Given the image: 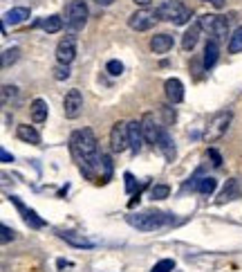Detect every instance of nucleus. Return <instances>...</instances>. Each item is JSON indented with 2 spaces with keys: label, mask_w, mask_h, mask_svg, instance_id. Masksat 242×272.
<instances>
[{
  "label": "nucleus",
  "mask_w": 242,
  "mask_h": 272,
  "mask_svg": "<svg viewBox=\"0 0 242 272\" xmlns=\"http://www.w3.org/2000/svg\"><path fill=\"white\" fill-rule=\"evenodd\" d=\"M70 149L74 153L81 171H86L88 175H92V169L99 167L101 157H99V146H97V138H94L92 128H81L74 131L70 138Z\"/></svg>",
  "instance_id": "obj_1"
},
{
  "label": "nucleus",
  "mask_w": 242,
  "mask_h": 272,
  "mask_svg": "<svg viewBox=\"0 0 242 272\" xmlns=\"http://www.w3.org/2000/svg\"><path fill=\"white\" fill-rule=\"evenodd\" d=\"M155 11H157V18L159 20H168V22H173V25H186L191 20V16H193V11L184 3H179V0H166V3H162Z\"/></svg>",
  "instance_id": "obj_2"
},
{
  "label": "nucleus",
  "mask_w": 242,
  "mask_h": 272,
  "mask_svg": "<svg viewBox=\"0 0 242 272\" xmlns=\"http://www.w3.org/2000/svg\"><path fill=\"white\" fill-rule=\"evenodd\" d=\"M128 225H132V228L142 230V232H155L159 228H164L168 223L166 214L162 212H144V214H130V216H126Z\"/></svg>",
  "instance_id": "obj_3"
},
{
  "label": "nucleus",
  "mask_w": 242,
  "mask_h": 272,
  "mask_svg": "<svg viewBox=\"0 0 242 272\" xmlns=\"http://www.w3.org/2000/svg\"><path fill=\"white\" fill-rule=\"evenodd\" d=\"M231 122H233V112H231V110H220V112H216V115L211 117V122L206 124V128H204V140H206V142H218L224 133L229 131Z\"/></svg>",
  "instance_id": "obj_4"
},
{
  "label": "nucleus",
  "mask_w": 242,
  "mask_h": 272,
  "mask_svg": "<svg viewBox=\"0 0 242 272\" xmlns=\"http://www.w3.org/2000/svg\"><path fill=\"white\" fill-rule=\"evenodd\" d=\"M200 25L204 32H209V36H213V41H227L229 36V20L224 16L218 14H206L200 18Z\"/></svg>",
  "instance_id": "obj_5"
},
{
  "label": "nucleus",
  "mask_w": 242,
  "mask_h": 272,
  "mask_svg": "<svg viewBox=\"0 0 242 272\" xmlns=\"http://www.w3.org/2000/svg\"><path fill=\"white\" fill-rule=\"evenodd\" d=\"M88 22V5L86 0H72V3H67L65 7V25L70 27V30H81V27H86Z\"/></svg>",
  "instance_id": "obj_6"
},
{
  "label": "nucleus",
  "mask_w": 242,
  "mask_h": 272,
  "mask_svg": "<svg viewBox=\"0 0 242 272\" xmlns=\"http://www.w3.org/2000/svg\"><path fill=\"white\" fill-rule=\"evenodd\" d=\"M74 59H76V36L74 34H67L56 45V61L70 65Z\"/></svg>",
  "instance_id": "obj_7"
},
{
  "label": "nucleus",
  "mask_w": 242,
  "mask_h": 272,
  "mask_svg": "<svg viewBox=\"0 0 242 272\" xmlns=\"http://www.w3.org/2000/svg\"><path fill=\"white\" fill-rule=\"evenodd\" d=\"M81 112H83V95H81V90H76V88L67 90V95L63 99V115L67 117V120H76Z\"/></svg>",
  "instance_id": "obj_8"
},
{
  "label": "nucleus",
  "mask_w": 242,
  "mask_h": 272,
  "mask_svg": "<svg viewBox=\"0 0 242 272\" xmlns=\"http://www.w3.org/2000/svg\"><path fill=\"white\" fill-rule=\"evenodd\" d=\"M110 149L115 153H123L130 149V138H128V124L117 122L110 131Z\"/></svg>",
  "instance_id": "obj_9"
},
{
  "label": "nucleus",
  "mask_w": 242,
  "mask_h": 272,
  "mask_svg": "<svg viewBox=\"0 0 242 272\" xmlns=\"http://www.w3.org/2000/svg\"><path fill=\"white\" fill-rule=\"evenodd\" d=\"M155 20H159V18H157V11L139 9V11H135L130 18H128V25H130V30H135V32H146V30H150V27L155 25Z\"/></svg>",
  "instance_id": "obj_10"
},
{
  "label": "nucleus",
  "mask_w": 242,
  "mask_h": 272,
  "mask_svg": "<svg viewBox=\"0 0 242 272\" xmlns=\"http://www.w3.org/2000/svg\"><path fill=\"white\" fill-rule=\"evenodd\" d=\"M142 126H144L146 142H148V144H153V146L159 144V138H162V133H164V126H159V122L155 120L153 112H146V115L142 117Z\"/></svg>",
  "instance_id": "obj_11"
},
{
  "label": "nucleus",
  "mask_w": 242,
  "mask_h": 272,
  "mask_svg": "<svg viewBox=\"0 0 242 272\" xmlns=\"http://www.w3.org/2000/svg\"><path fill=\"white\" fill-rule=\"evenodd\" d=\"M128 138H130V149L132 153H139L142 151V146H144V126H142V120H132V122H128Z\"/></svg>",
  "instance_id": "obj_12"
},
{
  "label": "nucleus",
  "mask_w": 242,
  "mask_h": 272,
  "mask_svg": "<svg viewBox=\"0 0 242 272\" xmlns=\"http://www.w3.org/2000/svg\"><path fill=\"white\" fill-rule=\"evenodd\" d=\"M9 200L14 202L16 209H18V212L22 214V218H25V223H27V225H32V228H36V230H38V228H43V225H45V220H43V218H38V214L34 212V209H27L25 205H22V202H20V198L11 196Z\"/></svg>",
  "instance_id": "obj_13"
},
{
  "label": "nucleus",
  "mask_w": 242,
  "mask_h": 272,
  "mask_svg": "<svg viewBox=\"0 0 242 272\" xmlns=\"http://www.w3.org/2000/svg\"><path fill=\"white\" fill-rule=\"evenodd\" d=\"M164 93H166V97L171 104H179V101L184 99V83L179 81V79H166V83H164Z\"/></svg>",
  "instance_id": "obj_14"
},
{
  "label": "nucleus",
  "mask_w": 242,
  "mask_h": 272,
  "mask_svg": "<svg viewBox=\"0 0 242 272\" xmlns=\"http://www.w3.org/2000/svg\"><path fill=\"white\" fill-rule=\"evenodd\" d=\"M59 236L65 243H70L72 247H78V250H90V247H94V241L86 239L83 234H76V232H59Z\"/></svg>",
  "instance_id": "obj_15"
},
{
  "label": "nucleus",
  "mask_w": 242,
  "mask_h": 272,
  "mask_svg": "<svg viewBox=\"0 0 242 272\" xmlns=\"http://www.w3.org/2000/svg\"><path fill=\"white\" fill-rule=\"evenodd\" d=\"M16 138L27 142V144H41V135H38V131L34 126H30V124H18L16 126Z\"/></svg>",
  "instance_id": "obj_16"
},
{
  "label": "nucleus",
  "mask_w": 242,
  "mask_h": 272,
  "mask_svg": "<svg viewBox=\"0 0 242 272\" xmlns=\"http://www.w3.org/2000/svg\"><path fill=\"white\" fill-rule=\"evenodd\" d=\"M171 48H173L171 34H155V36L150 38V50H153L155 54H166Z\"/></svg>",
  "instance_id": "obj_17"
},
{
  "label": "nucleus",
  "mask_w": 242,
  "mask_h": 272,
  "mask_svg": "<svg viewBox=\"0 0 242 272\" xmlns=\"http://www.w3.org/2000/svg\"><path fill=\"white\" fill-rule=\"evenodd\" d=\"M200 32H202V25H200V20L198 22H193V25L186 30V34H184V38H182V48L186 50V52H193V48L198 45L200 41Z\"/></svg>",
  "instance_id": "obj_18"
},
{
  "label": "nucleus",
  "mask_w": 242,
  "mask_h": 272,
  "mask_svg": "<svg viewBox=\"0 0 242 272\" xmlns=\"http://www.w3.org/2000/svg\"><path fill=\"white\" fill-rule=\"evenodd\" d=\"M30 115H32V120L36 124H43L45 120H47V115H49L47 101H45V99H34L32 106H30Z\"/></svg>",
  "instance_id": "obj_19"
},
{
  "label": "nucleus",
  "mask_w": 242,
  "mask_h": 272,
  "mask_svg": "<svg viewBox=\"0 0 242 272\" xmlns=\"http://www.w3.org/2000/svg\"><path fill=\"white\" fill-rule=\"evenodd\" d=\"M218 56H220V48H218V41L211 38V41L204 45V59H202L204 70H211V67L218 63Z\"/></svg>",
  "instance_id": "obj_20"
},
{
  "label": "nucleus",
  "mask_w": 242,
  "mask_h": 272,
  "mask_svg": "<svg viewBox=\"0 0 242 272\" xmlns=\"http://www.w3.org/2000/svg\"><path fill=\"white\" fill-rule=\"evenodd\" d=\"M38 27H41V30H45L47 34H56V32H61L63 30V25H65V20L61 18V16H47V18H41L36 22Z\"/></svg>",
  "instance_id": "obj_21"
},
{
  "label": "nucleus",
  "mask_w": 242,
  "mask_h": 272,
  "mask_svg": "<svg viewBox=\"0 0 242 272\" xmlns=\"http://www.w3.org/2000/svg\"><path fill=\"white\" fill-rule=\"evenodd\" d=\"M30 18V9L27 7H14L5 14V25H20Z\"/></svg>",
  "instance_id": "obj_22"
},
{
  "label": "nucleus",
  "mask_w": 242,
  "mask_h": 272,
  "mask_svg": "<svg viewBox=\"0 0 242 272\" xmlns=\"http://www.w3.org/2000/svg\"><path fill=\"white\" fill-rule=\"evenodd\" d=\"M157 149H159L162 153H164L166 160H175V142H173V138L168 135V131L164 128V133H162L159 138V144H157Z\"/></svg>",
  "instance_id": "obj_23"
},
{
  "label": "nucleus",
  "mask_w": 242,
  "mask_h": 272,
  "mask_svg": "<svg viewBox=\"0 0 242 272\" xmlns=\"http://www.w3.org/2000/svg\"><path fill=\"white\" fill-rule=\"evenodd\" d=\"M193 189H198L200 194H204V196H211L213 191H216V187H218V180L216 178H211V175H206V178H200V180H195L193 185Z\"/></svg>",
  "instance_id": "obj_24"
},
{
  "label": "nucleus",
  "mask_w": 242,
  "mask_h": 272,
  "mask_svg": "<svg viewBox=\"0 0 242 272\" xmlns=\"http://www.w3.org/2000/svg\"><path fill=\"white\" fill-rule=\"evenodd\" d=\"M238 196V178H229L227 180V185H224V189H222V194L220 198H218V202H229V200H233V198Z\"/></svg>",
  "instance_id": "obj_25"
},
{
  "label": "nucleus",
  "mask_w": 242,
  "mask_h": 272,
  "mask_svg": "<svg viewBox=\"0 0 242 272\" xmlns=\"http://www.w3.org/2000/svg\"><path fill=\"white\" fill-rule=\"evenodd\" d=\"M229 52L231 54L242 52V27H238V30L229 36Z\"/></svg>",
  "instance_id": "obj_26"
},
{
  "label": "nucleus",
  "mask_w": 242,
  "mask_h": 272,
  "mask_svg": "<svg viewBox=\"0 0 242 272\" xmlns=\"http://www.w3.org/2000/svg\"><path fill=\"white\" fill-rule=\"evenodd\" d=\"M18 59H20V50H18V48H9V50H5V52H3V67L14 65Z\"/></svg>",
  "instance_id": "obj_27"
},
{
  "label": "nucleus",
  "mask_w": 242,
  "mask_h": 272,
  "mask_svg": "<svg viewBox=\"0 0 242 272\" xmlns=\"http://www.w3.org/2000/svg\"><path fill=\"white\" fill-rule=\"evenodd\" d=\"M168 194H171V187L168 185H155L150 189V198L153 200H164V198H168Z\"/></svg>",
  "instance_id": "obj_28"
},
{
  "label": "nucleus",
  "mask_w": 242,
  "mask_h": 272,
  "mask_svg": "<svg viewBox=\"0 0 242 272\" xmlns=\"http://www.w3.org/2000/svg\"><path fill=\"white\" fill-rule=\"evenodd\" d=\"M101 167H103V175H101V183H108L112 175V160L110 155H101Z\"/></svg>",
  "instance_id": "obj_29"
},
{
  "label": "nucleus",
  "mask_w": 242,
  "mask_h": 272,
  "mask_svg": "<svg viewBox=\"0 0 242 272\" xmlns=\"http://www.w3.org/2000/svg\"><path fill=\"white\" fill-rule=\"evenodd\" d=\"M173 268H175V261H173V259H162V261H157L153 265L150 272H173Z\"/></svg>",
  "instance_id": "obj_30"
},
{
  "label": "nucleus",
  "mask_w": 242,
  "mask_h": 272,
  "mask_svg": "<svg viewBox=\"0 0 242 272\" xmlns=\"http://www.w3.org/2000/svg\"><path fill=\"white\" fill-rule=\"evenodd\" d=\"M70 65H65V63H59L54 67V79L56 81H65V79H70Z\"/></svg>",
  "instance_id": "obj_31"
},
{
  "label": "nucleus",
  "mask_w": 242,
  "mask_h": 272,
  "mask_svg": "<svg viewBox=\"0 0 242 272\" xmlns=\"http://www.w3.org/2000/svg\"><path fill=\"white\" fill-rule=\"evenodd\" d=\"M105 70H108L112 77H119L121 72H123V63H121V61H117V59H112V61H108V65H105Z\"/></svg>",
  "instance_id": "obj_32"
},
{
  "label": "nucleus",
  "mask_w": 242,
  "mask_h": 272,
  "mask_svg": "<svg viewBox=\"0 0 242 272\" xmlns=\"http://www.w3.org/2000/svg\"><path fill=\"white\" fill-rule=\"evenodd\" d=\"M3 243H9V241H14L16 239V232L11 230V228H7V225H3Z\"/></svg>",
  "instance_id": "obj_33"
},
{
  "label": "nucleus",
  "mask_w": 242,
  "mask_h": 272,
  "mask_svg": "<svg viewBox=\"0 0 242 272\" xmlns=\"http://www.w3.org/2000/svg\"><path fill=\"white\" fill-rule=\"evenodd\" d=\"M14 95H16L14 86H3V104H7L9 97H14Z\"/></svg>",
  "instance_id": "obj_34"
},
{
  "label": "nucleus",
  "mask_w": 242,
  "mask_h": 272,
  "mask_svg": "<svg viewBox=\"0 0 242 272\" xmlns=\"http://www.w3.org/2000/svg\"><path fill=\"white\" fill-rule=\"evenodd\" d=\"M209 155H211L213 164H216V167H220V164H222V157H220V153H218L216 149H209Z\"/></svg>",
  "instance_id": "obj_35"
},
{
  "label": "nucleus",
  "mask_w": 242,
  "mask_h": 272,
  "mask_svg": "<svg viewBox=\"0 0 242 272\" xmlns=\"http://www.w3.org/2000/svg\"><path fill=\"white\" fill-rule=\"evenodd\" d=\"M123 178H126V191L130 194V191L135 189V178H132V173H126Z\"/></svg>",
  "instance_id": "obj_36"
},
{
  "label": "nucleus",
  "mask_w": 242,
  "mask_h": 272,
  "mask_svg": "<svg viewBox=\"0 0 242 272\" xmlns=\"http://www.w3.org/2000/svg\"><path fill=\"white\" fill-rule=\"evenodd\" d=\"M0 160H3V162H14V155H11L9 151L0 149Z\"/></svg>",
  "instance_id": "obj_37"
},
{
  "label": "nucleus",
  "mask_w": 242,
  "mask_h": 272,
  "mask_svg": "<svg viewBox=\"0 0 242 272\" xmlns=\"http://www.w3.org/2000/svg\"><path fill=\"white\" fill-rule=\"evenodd\" d=\"M209 3H211L216 9H222V7H224V0H209Z\"/></svg>",
  "instance_id": "obj_38"
},
{
  "label": "nucleus",
  "mask_w": 242,
  "mask_h": 272,
  "mask_svg": "<svg viewBox=\"0 0 242 272\" xmlns=\"http://www.w3.org/2000/svg\"><path fill=\"white\" fill-rule=\"evenodd\" d=\"M150 3H153V0H135V5H139V7H148Z\"/></svg>",
  "instance_id": "obj_39"
},
{
  "label": "nucleus",
  "mask_w": 242,
  "mask_h": 272,
  "mask_svg": "<svg viewBox=\"0 0 242 272\" xmlns=\"http://www.w3.org/2000/svg\"><path fill=\"white\" fill-rule=\"evenodd\" d=\"M56 263H59V268H65V265H72L70 261H65V259H59V261H56Z\"/></svg>",
  "instance_id": "obj_40"
},
{
  "label": "nucleus",
  "mask_w": 242,
  "mask_h": 272,
  "mask_svg": "<svg viewBox=\"0 0 242 272\" xmlns=\"http://www.w3.org/2000/svg\"><path fill=\"white\" fill-rule=\"evenodd\" d=\"M97 3H99V5H103V7H108V5H112L115 0H97Z\"/></svg>",
  "instance_id": "obj_41"
}]
</instances>
